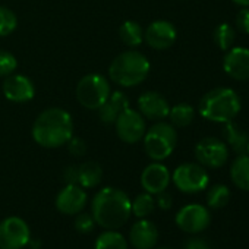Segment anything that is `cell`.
Masks as SVG:
<instances>
[{"instance_id": "1", "label": "cell", "mask_w": 249, "mask_h": 249, "mask_svg": "<svg viewBox=\"0 0 249 249\" xmlns=\"http://www.w3.org/2000/svg\"><path fill=\"white\" fill-rule=\"evenodd\" d=\"M131 213L129 196L117 188H103L92 198L91 214L94 221L106 230H116L126 224Z\"/></svg>"}, {"instance_id": "2", "label": "cell", "mask_w": 249, "mask_h": 249, "mask_svg": "<svg viewBox=\"0 0 249 249\" xmlns=\"http://www.w3.org/2000/svg\"><path fill=\"white\" fill-rule=\"evenodd\" d=\"M72 117L60 107H50L41 111L31 129L33 140L44 148H59L66 145L72 138Z\"/></svg>"}, {"instance_id": "3", "label": "cell", "mask_w": 249, "mask_h": 249, "mask_svg": "<svg viewBox=\"0 0 249 249\" xmlns=\"http://www.w3.org/2000/svg\"><path fill=\"white\" fill-rule=\"evenodd\" d=\"M198 108L204 119L217 123H226L239 114L242 103L234 89L220 87L204 94Z\"/></svg>"}, {"instance_id": "4", "label": "cell", "mask_w": 249, "mask_h": 249, "mask_svg": "<svg viewBox=\"0 0 249 249\" xmlns=\"http://www.w3.org/2000/svg\"><path fill=\"white\" fill-rule=\"evenodd\" d=\"M150 73L148 59L137 50L123 52L116 56L108 66V76L120 87H137Z\"/></svg>"}, {"instance_id": "5", "label": "cell", "mask_w": 249, "mask_h": 249, "mask_svg": "<svg viewBox=\"0 0 249 249\" xmlns=\"http://www.w3.org/2000/svg\"><path fill=\"white\" fill-rule=\"evenodd\" d=\"M144 150L154 161H161L170 157L178 144V134L172 123L157 120L153 126L145 131Z\"/></svg>"}, {"instance_id": "6", "label": "cell", "mask_w": 249, "mask_h": 249, "mask_svg": "<svg viewBox=\"0 0 249 249\" xmlns=\"http://www.w3.org/2000/svg\"><path fill=\"white\" fill-rule=\"evenodd\" d=\"M110 92L107 78L100 73H88L76 85V98L88 110H97L108 98Z\"/></svg>"}, {"instance_id": "7", "label": "cell", "mask_w": 249, "mask_h": 249, "mask_svg": "<svg viewBox=\"0 0 249 249\" xmlns=\"http://www.w3.org/2000/svg\"><path fill=\"white\" fill-rule=\"evenodd\" d=\"M172 180L183 194H198L207 189L210 178L204 166L199 163H185L176 167Z\"/></svg>"}, {"instance_id": "8", "label": "cell", "mask_w": 249, "mask_h": 249, "mask_svg": "<svg viewBox=\"0 0 249 249\" xmlns=\"http://www.w3.org/2000/svg\"><path fill=\"white\" fill-rule=\"evenodd\" d=\"M113 124L116 128L117 137L126 144L140 142L147 131L144 116L138 110H134L131 107L123 110Z\"/></svg>"}, {"instance_id": "9", "label": "cell", "mask_w": 249, "mask_h": 249, "mask_svg": "<svg viewBox=\"0 0 249 249\" xmlns=\"http://www.w3.org/2000/svg\"><path fill=\"white\" fill-rule=\"evenodd\" d=\"M30 239V227L21 217L12 215L0 221V249H22Z\"/></svg>"}, {"instance_id": "10", "label": "cell", "mask_w": 249, "mask_h": 249, "mask_svg": "<svg viewBox=\"0 0 249 249\" xmlns=\"http://www.w3.org/2000/svg\"><path fill=\"white\" fill-rule=\"evenodd\" d=\"M195 157L198 163L208 169L223 167L229 160V147L218 138H202L195 147Z\"/></svg>"}, {"instance_id": "11", "label": "cell", "mask_w": 249, "mask_h": 249, "mask_svg": "<svg viewBox=\"0 0 249 249\" xmlns=\"http://www.w3.org/2000/svg\"><path fill=\"white\" fill-rule=\"evenodd\" d=\"M211 215L207 207L201 204H188L176 213V224L180 230L196 234L210 226Z\"/></svg>"}, {"instance_id": "12", "label": "cell", "mask_w": 249, "mask_h": 249, "mask_svg": "<svg viewBox=\"0 0 249 249\" xmlns=\"http://www.w3.org/2000/svg\"><path fill=\"white\" fill-rule=\"evenodd\" d=\"M178 33L172 22L169 21H154L144 31V40L151 49L167 50L176 41Z\"/></svg>"}, {"instance_id": "13", "label": "cell", "mask_w": 249, "mask_h": 249, "mask_svg": "<svg viewBox=\"0 0 249 249\" xmlns=\"http://www.w3.org/2000/svg\"><path fill=\"white\" fill-rule=\"evenodd\" d=\"M224 72L236 81L249 79V49L230 47L223 59Z\"/></svg>"}, {"instance_id": "14", "label": "cell", "mask_w": 249, "mask_h": 249, "mask_svg": "<svg viewBox=\"0 0 249 249\" xmlns=\"http://www.w3.org/2000/svg\"><path fill=\"white\" fill-rule=\"evenodd\" d=\"M2 91H3L5 97L14 103H27V101L33 100V97L36 94L33 81L28 76L18 75V73H12V75L6 76V79L3 81V85H2Z\"/></svg>"}, {"instance_id": "15", "label": "cell", "mask_w": 249, "mask_h": 249, "mask_svg": "<svg viewBox=\"0 0 249 249\" xmlns=\"http://www.w3.org/2000/svg\"><path fill=\"white\" fill-rule=\"evenodd\" d=\"M87 194L79 185H66L56 196V208L62 214L75 215L84 210Z\"/></svg>"}, {"instance_id": "16", "label": "cell", "mask_w": 249, "mask_h": 249, "mask_svg": "<svg viewBox=\"0 0 249 249\" xmlns=\"http://www.w3.org/2000/svg\"><path fill=\"white\" fill-rule=\"evenodd\" d=\"M170 172L169 169L161 163H151L148 164L141 175V185L145 189V192L151 195H157L167 189L170 183Z\"/></svg>"}, {"instance_id": "17", "label": "cell", "mask_w": 249, "mask_h": 249, "mask_svg": "<svg viewBox=\"0 0 249 249\" xmlns=\"http://www.w3.org/2000/svg\"><path fill=\"white\" fill-rule=\"evenodd\" d=\"M138 111L150 120H163L169 116V101L156 91H147L138 98Z\"/></svg>"}, {"instance_id": "18", "label": "cell", "mask_w": 249, "mask_h": 249, "mask_svg": "<svg viewBox=\"0 0 249 249\" xmlns=\"http://www.w3.org/2000/svg\"><path fill=\"white\" fill-rule=\"evenodd\" d=\"M159 240V230L156 224L147 218H140L134 223L129 231V242L135 249H154Z\"/></svg>"}, {"instance_id": "19", "label": "cell", "mask_w": 249, "mask_h": 249, "mask_svg": "<svg viewBox=\"0 0 249 249\" xmlns=\"http://www.w3.org/2000/svg\"><path fill=\"white\" fill-rule=\"evenodd\" d=\"M129 107V100L120 91L110 92L108 98L97 108L98 117L106 124H113L123 110Z\"/></svg>"}, {"instance_id": "20", "label": "cell", "mask_w": 249, "mask_h": 249, "mask_svg": "<svg viewBox=\"0 0 249 249\" xmlns=\"http://www.w3.org/2000/svg\"><path fill=\"white\" fill-rule=\"evenodd\" d=\"M223 137L226 140L227 147H230L237 156L246 154V148L249 144V135L246 132H243L233 120L226 122L224 129H223Z\"/></svg>"}, {"instance_id": "21", "label": "cell", "mask_w": 249, "mask_h": 249, "mask_svg": "<svg viewBox=\"0 0 249 249\" xmlns=\"http://www.w3.org/2000/svg\"><path fill=\"white\" fill-rule=\"evenodd\" d=\"M103 179V169L95 161H85L78 166V185L81 188H95Z\"/></svg>"}, {"instance_id": "22", "label": "cell", "mask_w": 249, "mask_h": 249, "mask_svg": "<svg viewBox=\"0 0 249 249\" xmlns=\"http://www.w3.org/2000/svg\"><path fill=\"white\" fill-rule=\"evenodd\" d=\"M230 178L234 186L242 191H249V156L239 154L230 167Z\"/></svg>"}, {"instance_id": "23", "label": "cell", "mask_w": 249, "mask_h": 249, "mask_svg": "<svg viewBox=\"0 0 249 249\" xmlns=\"http://www.w3.org/2000/svg\"><path fill=\"white\" fill-rule=\"evenodd\" d=\"M119 37L128 47H138L144 40V31L135 21H124L119 28Z\"/></svg>"}, {"instance_id": "24", "label": "cell", "mask_w": 249, "mask_h": 249, "mask_svg": "<svg viewBox=\"0 0 249 249\" xmlns=\"http://www.w3.org/2000/svg\"><path fill=\"white\" fill-rule=\"evenodd\" d=\"M169 117H170V123L175 128H186L188 124L192 123L195 117V110L188 103H179L170 107Z\"/></svg>"}, {"instance_id": "25", "label": "cell", "mask_w": 249, "mask_h": 249, "mask_svg": "<svg viewBox=\"0 0 249 249\" xmlns=\"http://www.w3.org/2000/svg\"><path fill=\"white\" fill-rule=\"evenodd\" d=\"M94 249H128V242L119 231L106 230L97 237Z\"/></svg>"}, {"instance_id": "26", "label": "cell", "mask_w": 249, "mask_h": 249, "mask_svg": "<svg viewBox=\"0 0 249 249\" xmlns=\"http://www.w3.org/2000/svg\"><path fill=\"white\" fill-rule=\"evenodd\" d=\"M132 207V213L138 217V218H147L148 215H151L154 213L156 208V199L151 194L144 192L135 196V199L131 202Z\"/></svg>"}, {"instance_id": "27", "label": "cell", "mask_w": 249, "mask_h": 249, "mask_svg": "<svg viewBox=\"0 0 249 249\" xmlns=\"http://www.w3.org/2000/svg\"><path fill=\"white\" fill-rule=\"evenodd\" d=\"M230 201V189L226 185H214L207 192V204L210 208L218 210L229 204Z\"/></svg>"}, {"instance_id": "28", "label": "cell", "mask_w": 249, "mask_h": 249, "mask_svg": "<svg viewBox=\"0 0 249 249\" xmlns=\"http://www.w3.org/2000/svg\"><path fill=\"white\" fill-rule=\"evenodd\" d=\"M234 38H236V31L230 24L223 22V24L215 27V30H214V41L221 50H229L233 46Z\"/></svg>"}, {"instance_id": "29", "label": "cell", "mask_w": 249, "mask_h": 249, "mask_svg": "<svg viewBox=\"0 0 249 249\" xmlns=\"http://www.w3.org/2000/svg\"><path fill=\"white\" fill-rule=\"evenodd\" d=\"M17 15L5 6H0V37H6L17 30Z\"/></svg>"}, {"instance_id": "30", "label": "cell", "mask_w": 249, "mask_h": 249, "mask_svg": "<svg viewBox=\"0 0 249 249\" xmlns=\"http://www.w3.org/2000/svg\"><path fill=\"white\" fill-rule=\"evenodd\" d=\"M18 66L17 57L8 52V50H0V76H9L15 72Z\"/></svg>"}, {"instance_id": "31", "label": "cell", "mask_w": 249, "mask_h": 249, "mask_svg": "<svg viewBox=\"0 0 249 249\" xmlns=\"http://www.w3.org/2000/svg\"><path fill=\"white\" fill-rule=\"evenodd\" d=\"M95 226V221H94V217L92 214H88V213H78L76 218H75V229L79 231V233H91L92 229Z\"/></svg>"}, {"instance_id": "32", "label": "cell", "mask_w": 249, "mask_h": 249, "mask_svg": "<svg viewBox=\"0 0 249 249\" xmlns=\"http://www.w3.org/2000/svg\"><path fill=\"white\" fill-rule=\"evenodd\" d=\"M66 147H68V151H69L72 156H75V157H81V156H84L85 151H87V144H85V141L81 140V138H78V137H73V135H72V138L66 142Z\"/></svg>"}, {"instance_id": "33", "label": "cell", "mask_w": 249, "mask_h": 249, "mask_svg": "<svg viewBox=\"0 0 249 249\" xmlns=\"http://www.w3.org/2000/svg\"><path fill=\"white\" fill-rule=\"evenodd\" d=\"M236 27L242 34H249V9L242 8L236 15Z\"/></svg>"}, {"instance_id": "34", "label": "cell", "mask_w": 249, "mask_h": 249, "mask_svg": "<svg viewBox=\"0 0 249 249\" xmlns=\"http://www.w3.org/2000/svg\"><path fill=\"white\" fill-rule=\"evenodd\" d=\"M63 180L66 185H78V166H68L63 170Z\"/></svg>"}, {"instance_id": "35", "label": "cell", "mask_w": 249, "mask_h": 249, "mask_svg": "<svg viewBox=\"0 0 249 249\" xmlns=\"http://www.w3.org/2000/svg\"><path fill=\"white\" fill-rule=\"evenodd\" d=\"M156 204H157L161 210H169V208H172V205H173V198H172L170 194H167L166 191H163V192L157 194Z\"/></svg>"}, {"instance_id": "36", "label": "cell", "mask_w": 249, "mask_h": 249, "mask_svg": "<svg viewBox=\"0 0 249 249\" xmlns=\"http://www.w3.org/2000/svg\"><path fill=\"white\" fill-rule=\"evenodd\" d=\"M183 249H211V248L207 243V240H204L201 237H192V239L186 240Z\"/></svg>"}, {"instance_id": "37", "label": "cell", "mask_w": 249, "mask_h": 249, "mask_svg": "<svg viewBox=\"0 0 249 249\" xmlns=\"http://www.w3.org/2000/svg\"><path fill=\"white\" fill-rule=\"evenodd\" d=\"M233 2L242 8H249V0H233Z\"/></svg>"}, {"instance_id": "38", "label": "cell", "mask_w": 249, "mask_h": 249, "mask_svg": "<svg viewBox=\"0 0 249 249\" xmlns=\"http://www.w3.org/2000/svg\"><path fill=\"white\" fill-rule=\"evenodd\" d=\"M28 245H30V246H31L33 249H40V246H41L40 240H31V239H30Z\"/></svg>"}, {"instance_id": "39", "label": "cell", "mask_w": 249, "mask_h": 249, "mask_svg": "<svg viewBox=\"0 0 249 249\" xmlns=\"http://www.w3.org/2000/svg\"><path fill=\"white\" fill-rule=\"evenodd\" d=\"M246 154L249 156V144H248V148H246Z\"/></svg>"}, {"instance_id": "40", "label": "cell", "mask_w": 249, "mask_h": 249, "mask_svg": "<svg viewBox=\"0 0 249 249\" xmlns=\"http://www.w3.org/2000/svg\"><path fill=\"white\" fill-rule=\"evenodd\" d=\"M159 249H170V248H159Z\"/></svg>"}]
</instances>
